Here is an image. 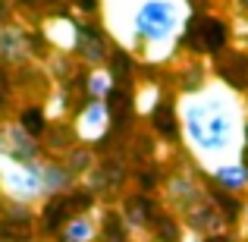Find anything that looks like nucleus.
I'll return each instance as SVG.
<instances>
[{"instance_id":"obj_1","label":"nucleus","mask_w":248,"mask_h":242,"mask_svg":"<svg viewBox=\"0 0 248 242\" xmlns=\"http://www.w3.org/2000/svg\"><path fill=\"white\" fill-rule=\"evenodd\" d=\"M188 151L195 161L207 170H217L223 163L242 161V129H245V113L239 97L223 85H204V88L186 91L176 104Z\"/></svg>"},{"instance_id":"obj_2","label":"nucleus","mask_w":248,"mask_h":242,"mask_svg":"<svg viewBox=\"0 0 248 242\" xmlns=\"http://www.w3.org/2000/svg\"><path fill=\"white\" fill-rule=\"evenodd\" d=\"M188 22L186 0H107V29L126 48H141L151 63L164 60Z\"/></svg>"},{"instance_id":"obj_3","label":"nucleus","mask_w":248,"mask_h":242,"mask_svg":"<svg viewBox=\"0 0 248 242\" xmlns=\"http://www.w3.org/2000/svg\"><path fill=\"white\" fill-rule=\"evenodd\" d=\"M47 163L44 161H13L0 154V189L19 205H35L47 195Z\"/></svg>"},{"instance_id":"obj_4","label":"nucleus","mask_w":248,"mask_h":242,"mask_svg":"<svg viewBox=\"0 0 248 242\" xmlns=\"http://www.w3.org/2000/svg\"><path fill=\"white\" fill-rule=\"evenodd\" d=\"M107 126H110V107L107 101H91L85 110H79L76 116V135L82 142H97L107 135Z\"/></svg>"},{"instance_id":"obj_5","label":"nucleus","mask_w":248,"mask_h":242,"mask_svg":"<svg viewBox=\"0 0 248 242\" xmlns=\"http://www.w3.org/2000/svg\"><path fill=\"white\" fill-rule=\"evenodd\" d=\"M3 154L13 161H41L38 158V142L22 123H6L3 126Z\"/></svg>"},{"instance_id":"obj_6","label":"nucleus","mask_w":248,"mask_h":242,"mask_svg":"<svg viewBox=\"0 0 248 242\" xmlns=\"http://www.w3.org/2000/svg\"><path fill=\"white\" fill-rule=\"evenodd\" d=\"M211 176H214V179H217L223 189H230V192H242V189H248V163H245V161L223 163V167L211 170Z\"/></svg>"},{"instance_id":"obj_7","label":"nucleus","mask_w":248,"mask_h":242,"mask_svg":"<svg viewBox=\"0 0 248 242\" xmlns=\"http://www.w3.org/2000/svg\"><path fill=\"white\" fill-rule=\"evenodd\" d=\"M0 54L6 60H19L29 54V38L16 29H0Z\"/></svg>"},{"instance_id":"obj_8","label":"nucleus","mask_w":248,"mask_h":242,"mask_svg":"<svg viewBox=\"0 0 248 242\" xmlns=\"http://www.w3.org/2000/svg\"><path fill=\"white\" fill-rule=\"evenodd\" d=\"M91 239H94V220L88 214H79L63 226V242H91Z\"/></svg>"},{"instance_id":"obj_9","label":"nucleus","mask_w":248,"mask_h":242,"mask_svg":"<svg viewBox=\"0 0 248 242\" xmlns=\"http://www.w3.org/2000/svg\"><path fill=\"white\" fill-rule=\"evenodd\" d=\"M50 38H54L60 48L73 50L76 44H79V32H76L73 22H66V19H57V22H50Z\"/></svg>"},{"instance_id":"obj_10","label":"nucleus","mask_w":248,"mask_h":242,"mask_svg":"<svg viewBox=\"0 0 248 242\" xmlns=\"http://www.w3.org/2000/svg\"><path fill=\"white\" fill-rule=\"evenodd\" d=\"M88 91H91V101H104V97L113 91V76H110L107 69L97 66L94 73H91V79H88Z\"/></svg>"},{"instance_id":"obj_11","label":"nucleus","mask_w":248,"mask_h":242,"mask_svg":"<svg viewBox=\"0 0 248 242\" xmlns=\"http://www.w3.org/2000/svg\"><path fill=\"white\" fill-rule=\"evenodd\" d=\"M0 154H3V129H0Z\"/></svg>"},{"instance_id":"obj_12","label":"nucleus","mask_w":248,"mask_h":242,"mask_svg":"<svg viewBox=\"0 0 248 242\" xmlns=\"http://www.w3.org/2000/svg\"><path fill=\"white\" fill-rule=\"evenodd\" d=\"M245 3H248V0H245Z\"/></svg>"}]
</instances>
